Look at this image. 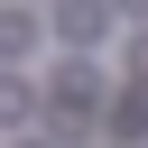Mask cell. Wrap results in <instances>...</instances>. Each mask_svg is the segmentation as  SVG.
<instances>
[{
  "instance_id": "cell-1",
  "label": "cell",
  "mask_w": 148,
  "mask_h": 148,
  "mask_svg": "<svg viewBox=\"0 0 148 148\" xmlns=\"http://www.w3.org/2000/svg\"><path fill=\"white\" fill-rule=\"evenodd\" d=\"M102 18H111V9H92V0H74V9H65V37H74V46H92V37H102Z\"/></svg>"
},
{
  "instance_id": "cell-2",
  "label": "cell",
  "mask_w": 148,
  "mask_h": 148,
  "mask_svg": "<svg viewBox=\"0 0 148 148\" xmlns=\"http://www.w3.org/2000/svg\"><path fill=\"white\" fill-rule=\"evenodd\" d=\"M9 46H28V9H0V56Z\"/></svg>"
},
{
  "instance_id": "cell-3",
  "label": "cell",
  "mask_w": 148,
  "mask_h": 148,
  "mask_svg": "<svg viewBox=\"0 0 148 148\" xmlns=\"http://www.w3.org/2000/svg\"><path fill=\"white\" fill-rule=\"evenodd\" d=\"M0 120H28V83H0Z\"/></svg>"
},
{
  "instance_id": "cell-4",
  "label": "cell",
  "mask_w": 148,
  "mask_h": 148,
  "mask_svg": "<svg viewBox=\"0 0 148 148\" xmlns=\"http://www.w3.org/2000/svg\"><path fill=\"white\" fill-rule=\"evenodd\" d=\"M111 9H120V18H148V0H111Z\"/></svg>"
}]
</instances>
